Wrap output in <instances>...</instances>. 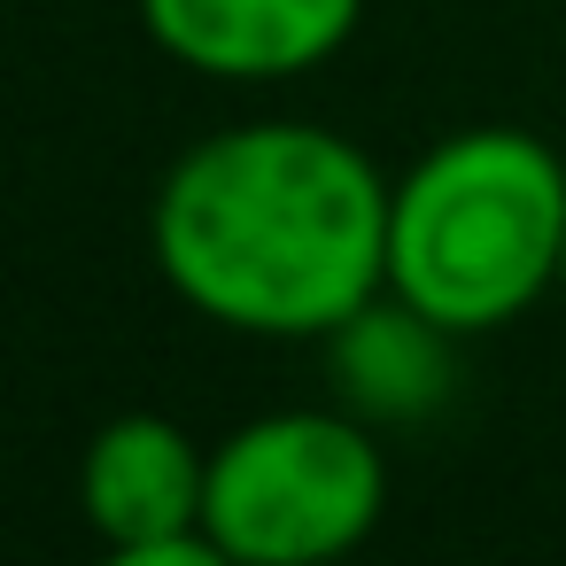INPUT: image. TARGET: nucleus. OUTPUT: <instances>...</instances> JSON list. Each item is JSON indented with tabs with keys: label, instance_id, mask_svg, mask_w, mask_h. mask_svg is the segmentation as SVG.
Listing matches in <instances>:
<instances>
[{
	"label": "nucleus",
	"instance_id": "nucleus-4",
	"mask_svg": "<svg viewBox=\"0 0 566 566\" xmlns=\"http://www.w3.org/2000/svg\"><path fill=\"white\" fill-rule=\"evenodd\" d=\"M133 9L179 71L226 86L303 78L334 63L365 24V0H133Z\"/></svg>",
	"mask_w": 566,
	"mask_h": 566
},
{
	"label": "nucleus",
	"instance_id": "nucleus-6",
	"mask_svg": "<svg viewBox=\"0 0 566 566\" xmlns=\"http://www.w3.org/2000/svg\"><path fill=\"white\" fill-rule=\"evenodd\" d=\"M450 342L396 295H373L357 318L326 334V373L357 419H427L450 396Z\"/></svg>",
	"mask_w": 566,
	"mask_h": 566
},
{
	"label": "nucleus",
	"instance_id": "nucleus-7",
	"mask_svg": "<svg viewBox=\"0 0 566 566\" xmlns=\"http://www.w3.org/2000/svg\"><path fill=\"white\" fill-rule=\"evenodd\" d=\"M102 566H241V558H226V551L195 527V535H164V543H109Z\"/></svg>",
	"mask_w": 566,
	"mask_h": 566
},
{
	"label": "nucleus",
	"instance_id": "nucleus-5",
	"mask_svg": "<svg viewBox=\"0 0 566 566\" xmlns=\"http://www.w3.org/2000/svg\"><path fill=\"white\" fill-rule=\"evenodd\" d=\"M202 489H210V450L164 411H125L109 419L86 458H78V512L102 543H164L202 527Z\"/></svg>",
	"mask_w": 566,
	"mask_h": 566
},
{
	"label": "nucleus",
	"instance_id": "nucleus-8",
	"mask_svg": "<svg viewBox=\"0 0 566 566\" xmlns=\"http://www.w3.org/2000/svg\"><path fill=\"white\" fill-rule=\"evenodd\" d=\"M558 295H566V249H558Z\"/></svg>",
	"mask_w": 566,
	"mask_h": 566
},
{
	"label": "nucleus",
	"instance_id": "nucleus-1",
	"mask_svg": "<svg viewBox=\"0 0 566 566\" xmlns=\"http://www.w3.org/2000/svg\"><path fill=\"white\" fill-rule=\"evenodd\" d=\"M148 249L164 287L210 326L326 342L388 295V179L326 125H226L156 187Z\"/></svg>",
	"mask_w": 566,
	"mask_h": 566
},
{
	"label": "nucleus",
	"instance_id": "nucleus-2",
	"mask_svg": "<svg viewBox=\"0 0 566 566\" xmlns=\"http://www.w3.org/2000/svg\"><path fill=\"white\" fill-rule=\"evenodd\" d=\"M566 164L520 125H465L388 187V295L442 334H496L558 287Z\"/></svg>",
	"mask_w": 566,
	"mask_h": 566
},
{
	"label": "nucleus",
	"instance_id": "nucleus-3",
	"mask_svg": "<svg viewBox=\"0 0 566 566\" xmlns=\"http://www.w3.org/2000/svg\"><path fill=\"white\" fill-rule=\"evenodd\" d=\"M388 512V458L357 411H264L210 450L202 535L241 566H334Z\"/></svg>",
	"mask_w": 566,
	"mask_h": 566
}]
</instances>
